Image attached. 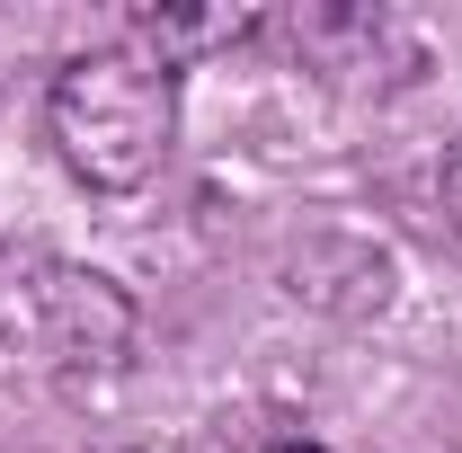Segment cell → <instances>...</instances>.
<instances>
[{"instance_id":"obj_1","label":"cell","mask_w":462,"mask_h":453,"mask_svg":"<svg viewBox=\"0 0 462 453\" xmlns=\"http://www.w3.org/2000/svg\"><path fill=\"white\" fill-rule=\"evenodd\" d=\"M45 125H54V152H62V170L80 178V187L134 196L178 143V71L152 62L143 45L80 54V62L54 71Z\"/></svg>"},{"instance_id":"obj_2","label":"cell","mask_w":462,"mask_h":453,"mask_svg":"<svg viewBox=\"0 0 462 453\" xmlns=\"http://www.w3.org/2000/svg\"><path fill=\"white\" fill-rule=\"evenodd\" d=\"M445 214L462 223V143H454V161H445Z\"/></svg>"},{"instance_id":"obj_3","label":"cell","mask_w":462,"mask_h":453,"mask_svg":"<svg viewBox=\"0 0 462 453\" xmlns=\"http://www.w3.org/2000/svg\"><path fill=\"white\" fill-rule=\"evenodd\" d=\"M267 453H320V445H302V436H293V445H267Z\"/></svg>"}]
</instances>
